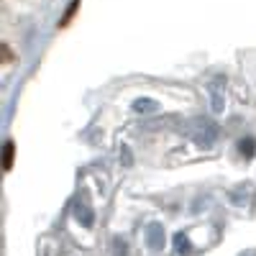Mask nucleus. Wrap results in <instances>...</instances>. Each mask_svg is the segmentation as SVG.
<instances>
[{"instance_id": "nucleus-1", "label": "nucleus", "mask_w": 256, "mask_h": 256, "mask_svg": "<svg viewBox=\"0 0 256 256\" xmlns=\"http://www.w3.org/2000/svg\"><path fill=\"white\" fill-rule=\"evenodd\" d=\"M10 164H13V144L6 146V169H10Z\"/></svg>"}]
</instances>
